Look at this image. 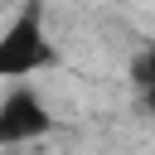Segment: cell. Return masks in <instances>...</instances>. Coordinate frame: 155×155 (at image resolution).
I'll return each mask as SVG.
<instances>
[{
	"label": "cell",
	"mask_w": 155,
	"mask_h": 155,
	"mask_svg": "<svg viewBox=\"0 0 155 155\" xmlns=\"http://www.w3.org/2000/svg\"><path fill=\"white\" fill-rule=\"evenodd\" d=\"M48 68H58V48L44 29V0H24L0 34V78H34Z\"/></svg>",
	"instance_id": "cell-1"
},
{
	"label": "cell",
	"mask_w": 155,
	"mask_h": 155,
	"mask_svg": "<svg viewBox=\"0 0 155 155\" xmlns=\"http://www.w3.org/2000/svg\"><path fill=\"white\" fill-rule=\"evenodd\" d=\"M53 131V111L34 87H10L0 97V145H29Z\"/></svg>",
	"instance_id": "cell-2"
},
{
	"label": "cell",
	"mask_w": 155,
	"mask_h": 155,
	"mask_svg": "<svg viewBox=\"0 0 155 155\" xmlns=\"http://www.w3.org/2000/svg\"><path fill=\"white\" fill-rule=\"evenodd\" d=\"M126 78H131V87H136V92H145V87H155V39H150V44H140V53L131 58V68H126Z\"/></svg>",
	"instance_id": "cell-3"
},
{
	"label": "cell",
	"mask_w": 155,
	"mask_h": 155,
	"mask_svg": "<svg viewBox=\"0 0 155 155\" xmlns=\"http://www.w3.org/2000/svg\"><path fill=\"white\" fill-rule=\"evenodd\" d=\"M140 102H145V111L155 116V87H145V92H140Z\"/></svg>",
	"instance_id": "cell-4"
}]
</instances>
